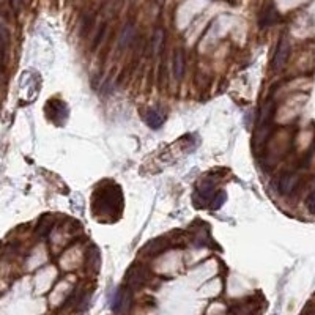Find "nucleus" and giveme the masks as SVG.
<instances>
[{
  "label": "nucleus",
  "mask_w": 315,
  "mask_h": 315,
  "mask_svg": "<svg viewBox=\"0 0 315 315\" xmlns=\"http://www.w3.org/2000/svg\"><path fill=\"white\" fill-rule=\"evenodd\" d=\"M132 290L128 289V287H122L117 295H115L113 301H112V309L115 313L119 315H125L129 312L131 309V304H132Z\"/></svg>",
  "instance_id": "1"
},
{
  "label": "nucleus",
  "mask_w": 315,
  "mask_h": 315,
  "mask_svg": "<svg viewBox=\"0 0 315 315\" xmlns=\"http://www.w3.org/2000/svg\"><path fill=\"white\" fill-rule=\"evenodd\" d=\"M289 57H290V41L287 37H282L279 40V44L276 47V52L273 57V70L274 71L282 70L289 60Z\"/></svg>",
  "instance_id": "2"
},
{
  "label": "nucleus",
  "mask_w": 315,
  "mask_h": 315,
  "mask_svg": "<svg viewBox=\"0 0 315 315\" xmlns=\"http://www.w3.org/2000/svg\"><path fill=\"white\" fill-rule=\"evenodd\" d=\"M145 271L142 267H132L129 271H128V276H126V280H128V289L131 290H137L140 289L144 284H145Z\"/></svg>",
  "instance_id": "3"
},
{
  "label": "nucleus",
  "mask_w": 315,
  "mask_h": 315,
  "mask_svg": "<svg viewBox=\"0 0 315 315\" xmlns=\"http://www.w3.org/2000/svg\"><path fill=\"white\" fill-rule=\"evenodd\" d=\"M298 180H300V178H298V175L293 174V172L284 174L282 177H280V180H279V191H280V194L287 195V194L293 192V189L298 185Z\"/></svg>",
  "instance_id": "4"
},
{
  "label": "nucleus",
  "mask_w": 315,
  "mask_h": 315,
  "mask_svg": "<svg viewBox=\"0 0 315 315\" xmlns=\"http://www.w3.org/2000/svg\"><path fill=\"white\" fill-rule=\"evenodd\" d=\"M174 76L177 80H181L185 76L186 71V59H185V52L181 49H177L175 55H174Z\"/></svg>",
  "instance_id": "5"
},
{
  "label": "nucleus",
  "mask_w": 315,
  "mask_h": 315,
  "mask_svg": "<svg viewBox=\"0 0 315 315\" xmlns=\"http://www.w3.org/2000/svg\"><path fill=\"white\" fill-rule=\"evenodd\" d=\"M134 37H136V27L132 25L131 22H126L125 27L122 28V33H120V38H119V49H126L128 46H131V43L134 41Z\"/></svg>",
  "instance_id": "6"
},
{
  "label": "nucleus",
  "mask_w": 315,
  "mask_h": 315,
  "mask_svg": "<svg viewBox=\"0 0 315 315\" xmlns=\"http://www.w3.org/2000/svg\"><path fill=\"white\" fill-rule=\"evenodd\" d=\"M279 18V14L276 11V8L273 5H268L262 11V16H260V25L262 27H268V25H273Z\"/></svg>",
  "instance_id": "7"
},
{
  "label": "nucleus",
  "mask_w": 315,
  "mask_h": 315,
  "mask_svg": "<svg viewBox=\"0 0 315 315\" xmlns=\"http://www.w3.org/2000/svg\"><path fill=\"white\" fill-rule=\"evenodd\" d=\"M164 41H165V33L162 28H156L152 38V52L153 55H159L164 49Z\"/></svg>",
  "instance_id": "8"
},
{
  "label": "nucleus",
  "mask_w": 315,
  "mask_h": 315,
  "mask_svg": "<svg viewBox=\"0 0 315 315\" xmlns=\"http://www.w3.org/2000/svg\"><path fill=\"white\" fill-rule=\"evenodd\" d=\"M145 123L150 128H153V129L159 128L164 123L162 113L159 110H156V109H148L147 113H145Z\"/></svg>",
  "instance_id": "9"
},
{
  "label": "nucleus",
  "mask_w": 315,
  "mask_h": 315,
  "mask_svg": "<svg viewBox=\"0 0 315 315\" xmlns=\"http://www.w3.org/2000/svg\"><path fill=\"white\" fill-rule=\"evenodd\" d=\"M8 40H10V35H8L7 28L0 25V62H4V59H5L7 46H8Z\"/></svg>",
  "instance_id": "10"
},
{
  "label": "nucleus",
  "mask_w": 315,
  "mask_h": 315,
  "mask_svg": "<svg viewBox=\"0 0 315 315\" xmlns=\"http://www.w3.org/2000/svg\"><path fill=\"white\" fill-rule=\"evenodd\" d=\"M307 210L315 214V185H313V188H312V191L307 197Z\"/></svg>",
  "instance_id": "11"
},
{
  "label": "nucleus",
  "mask_w": 315,
  "mask_h": 315,
  "mask_svg": "<svg viewBox=\"0 0 315 315\" xmlns=\"http://www.w3.org/2000/svg\"><path fill=\"white\" fill-rule=\"evenodd\" d=\"M104 33H106V24H103L101 27H99V30H98V37L95 38L93 47L99 46V43H101V41H103V37H104Z\"/></svg>",
  "instance_id": "12"
},
{
  "label": "nucleus",
  "mask_w": 315,
  "mask_h": 315,
  "mask_svg": "<svg viewBox=\"0 0 315 315\" xmlns=\"http://www.w3.org/2000/svg\"><path fill=\"white\" fill-rule=\"evenodd\" d=\"M224 201H225V194H224V192H219V194L216 195V198H214V201H213V204H211L213 208H214V210H218V208L224 204Z\"/></svg>",
  "instance_id": "13"
}]
</instances>
